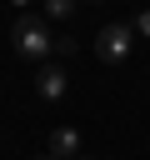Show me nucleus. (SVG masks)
Wrapping results in <instances>:
<instances>
[{"label": "nucleus", "mask_w": 150, "mask_h": 160, "mask_svg": "<svg viewBox=\"0 0 150 160\" xmlns=\"http://www.w3.org/2000/svg\"><path fill=\"white\" fill-rule=\"evenodd\" d=\"M75 50H80L75 35H60V40H55V55H75Z\"/></svg>", "instance_id": "423d86ee"}, {"label": "nucleus", "mask_w": 150, "mask_h": 160, "mask_svg": "<svg viewBox=\"0 0 150 160\" xmlns=\"http://www.w3.org/2000/svg\"><path fill=\"white\" fill-rule=\"evenodd\" d=\"M15 5H25V0H15Z\"/></svg>", "instance_id": "9d476101"}, {"label": "nucleus", "mask_w": 150, "mask_h": 160, "mask_svg": "<svg viewBox=\"0 0 150 160\" xmlns=\"http://www.w3.org/2000/svg\"><path fill=\"white\" fill-rule=\"evenodd\" d=\"M130 45H135V25H125V20H115V25H105V30L95 35V55H100L105 65H120V60L130 55Z\"/></svg>", "instance_id": "f03ea898"}, {"label": "nucleus", "mask_w": 150, "mask_h": 160, "mask_svg": "<svg viewBox=\"0 0 150 160\" xmlns=\"http://www.w3.org/2000/svg\"><path fill=\"white\" fill-rule=\"evenodd\" d=\"M50 155H55V160H80V135H75L70 125L50 130Z\"/></svg>", "instance_id": "20e7f679"}, {"label": "nucleus", "mask_w": 150, "mask_h": 160, "mask_svg": "<svg viewBox=\"0 0 150 160\" xmlns=\"http://www.w3.org/2000/svg\"><path fill=\"white\" fill-rule=\"evenodd\" d=\"M90 5H105V0H90Z\"/></svg>", "instance_id": "1a4fd4ad"}, {"label": "nucleus", "mask_w": 150, "mask_h": 160, "mask_svg": "<svg viewBox=\"0 0 150 160\" xmlns=\"http://www.w3.org/2000/svg\"><path fill=\"white\" fill-rule=\"evenodd\" d=\"M140 30H145V35H150V10H145V15H140Z\"/></svg>", "instance_id": "0eeeda50"}, {"label": "nucleus", "mask_w": 150, "mask_h": 160, "mask_svg": "<svg viewBox=\"0 0 150 160\" xmlns=\"http://www.w3.org/2000/svg\"><path fill=\"white\" fill-rule=\"evenodd\" d=\"M35 160H55V155H50V150H45V155H35Z\"/></svg>", "instance_id": "6e6552de"}, {"label": "nucleus", "mask_w": 150, "mask_h": 160, "mask_svg": "<svg viewBox=\"0 0 150 160\" xmlns=\"http://www.w3.org/2000/svg\"><path fill=\"white\" fill-rule=\"evenodd\" d=\"M45 5V20H70L75 15V0H40Z\"/></svg>", "instance_id": "39448f33"}, {"label": "nucleus", "mask_w": 150, "mask_h": 160, "mask_svg": "<svg viewBox=\"0 0 150 160\" xmlns=\"http://www.w3.org/2000/svg\"><path fill=\"white\" fill-rule=\"evenodd\" d=\"M10 45H15V55H25V60H50V55H55L50 25H45V15H35V10L15 15V25H10Z\"/></svg>", "instance_id": "f257e3e1"}, {"label": "nucleus", "mask_w": 150, "mask_h": 160, "mask_svg": "<svg viewBox=\"0 0 150 160\" xmlns=\"http://www.w3.org/2000/svg\"><path fill=\"white\" fill-rule=\"evenodd\" d=\"M65 85H70V80H65V70L45 60V65H40V75H35V95H40V100H60V95H65Z\"/></svg>", "instance_id": "7ed1b4c3"}, {"label": "nucleus", "mask_w": 150, "mask_h": 160, "mask_svg": "<svg viewBox=\"0 0 150 160\" xmlns=\"http://www.w3.org/2000/svg\"><path fill=\"white\" fill-rule=\"evenodd\" d=\"M80 160H90V155H80Z\"/></svg>", "instance_id": "9b49d317"}]
</instances>
